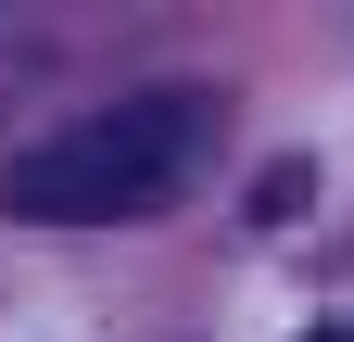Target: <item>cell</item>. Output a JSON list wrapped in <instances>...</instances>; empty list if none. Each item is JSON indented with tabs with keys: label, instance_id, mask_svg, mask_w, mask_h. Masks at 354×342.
<instances>
[{
	"label": "cell",
	"instance_id": "obj_1",
	"mask_svg": "<svg viewBox=\"0 0 354 342\" xmlns=\"http://www.w3.org/2000/svg\"><path fill=\"white\" fill-rule=\"evenodd\" d=\"M203 152V89H152V102H114L64 127V140H38L13 165V216L38 228H102V216H140V203L177 190V165Z\"/></svg>",
	"mask_w": 354,
	"mask_h": 342
},
{
	"label": "cell",
	"instance_id": "obj_2",
	"mask_svg": "<svg viewBox=\"0 0 354 342\" xmlns=\"http://www.w3.org/2000/svg\"><path fill=\"white\" fill-rule=\"evenodd\" d=\"M317 342H342V330H317Z\"/></svg>",
	"mask_w": 354,
	"mask_h": 342
}]
</instances>
